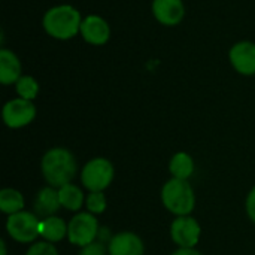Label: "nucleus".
<instances>
[{
	"label": "nucleus",
	"mask_w": 255,
	"mask_h": 255,
	"mask_svg": "<svg viewBox=\"0 0 255 255\" xmlns=\"http://www.w3.org/2000/svg\"><path fill=\"white\" fill-rule=\"evenodd\" d=\"M79 255H106V248L102 242H93L84 247Z\"/></svg>",
	"instance_id": "4be33fe9"
},
{
	"label": "nucleus",
	"mask_w": 255,
	"mask_h": 255,
	"mask_svg": "<svg viewBox=\"0 0 255 255\" xmlns=\"http://www.w3.org/2000/svg\"><path fill=\"white\" fill-rule=\"evenodd\" d=\"M247 212H248V217L251 218V221L255 223V187L250 191V194L247 197Z\"/></svg>",
	"instance_id": "5701e85b"
},
{
	"label": "nucleus",
	"mask_w": 255,
	"mask_h": 255,
	"mask_svg": "<svg viewBox=\"0 0 255 255\" xmlns=\"http://www.w3.org/2000/svg\"><path fill=\"white\" fill-rule=\"evenodd\" d=\"M172 255H200V253L196 251L194 248H179L178 251H175Z\"/></svg>",
	"instance_id": "b1692460"
},
{
	"label": "nucleus",
	"mask_w": 255,
	"mask_h": 255,
	"mask_svg": "<svg viewBox=\"0 0 255 255\" xmlns=\"http://www.w3.org/2000/svg\"><path fill=\"white\" fill-rule=\"evenodd\" d=\"M39 235L48 242H58L67 235V226L58 217H48L39 223Z\"/></svg>",
	"instance_id": "2eb2a0df"
},
{
	"label": "nucleus",
	"mask_w": 255,
	"mask_h": 255,
	"mask_svg": "<svg viewBox=\"0 0 255 255\" xmlns=\"http://www.w3.org/2000/svg\"><path fill=\"white\" fill-rule=\"evenodd\" d=\"M42 173L46 182L54 188L70 184L76 175L75 157L64 148H52L42 158Z\"/></svg>",
	"instance_id": "f03ea898"
},
{
	"label": "nucleus",
	"mask_w": 255,
	"mask_h": 255,
	"mask_svg": "<svg viewBox=\"0 0 255 255\" xmlns=\"http://www.w3.org/2000/svg\"><path fill=\"white\" fill-rule=\"evenodd\" d=\"M15 90L18 97L33 102L39 94V82L30 75H22L15 84Z\"/></svg>",
	"instance_id": "6ab92c4d"
},
{
	"label": "nucleus",
	"mask_w": 255,
	"mask_h": 255,
	"mask_svg": "<svg viewBox=\"0 0 255 255\" xmlns=\"http://www.w3.org/2000/svg\"><path fill=\"white\" fill-rule=\"evenodd\" d=\"M87 208L90 214H102L106 209V197L103 193H91L87 197Z\"/></svg>",
	"instance_id": "aec40b11"
},
{
	"label": "nucleus",
	"mask_w": 255,
	"mask_h": 255,
	"mask_svg": "<svg viewBox=\"0 0 255 255\" xmlns=\"http://www.w3.org/2000/svg\"><path fill=\"white\" fill-rule=\"evenodd\" d=\"M24 208V197L19 191L13 188H3L0 191V211L13 215L16 212H21Z\"/></svg>",
	"instance_id": "a211bd4d"
},
{
	"label": "nucleus",
	"mask_w": 255,
	"mask_h": 255,
	"mask_svg": "<svg viewBox=\"0 0 255 255\" xmlns=\"http://www.w3.org/2000/svg\"><path fill=\"white\" fill-rule=\"evenodd\" d=\"M169 170L173 175V178L187 181L193 175V172H194V163H193V160H191V157L188 154L178 152L170 160Z\"/></svg>",
	"instance_id": "dca6fc26"
},
{
	"label": "nucleus",
	"mask_w": 255,
	"mask_h": 255,
	"mask_svg": "<svg viewBox=\"0 0 255 255\" xmlns=\"http://www.w3.org/2000/svg\"><path fill=\"white\" fill-rule=\"evenodd\" d=\"M114 179V166L106 158L90 160L81 173V181L84 187L91 193H102L111 185Z\"/></svg>",
	"instance_id": "20e7f679"
},
{
	"label": "nucleus",
	"mask_w": 255,
	"mask_h": 255,
	"mask_svg": "<svg viewBox=\"0 0 255 255\" xmlns=\"http://www.w3.org/2000/svg\"><path fill=\"white\" fill-rule=\"evenodd\" d=\"M230 64L233 69L244 75L253 76L255 75V43L251 40L236 42L229 52Z\"/></svg>",
	"instance_id": "6e6552de"
},
{
	"label": "nucleus",
	"mask_w": 255,
	"mask_h": 255,
	"mask_svg": "<svg viewBox=\"0 0 255 255\" xmlns=\"http://www.w3.org/2000/svg\"><path fill=\"white\" fill-rule=\"evenodd\" d=\"M79 34L87 43L102 46L111 39V25L100 15H88L82 19Z\"/></svg>",
	"instance_id": "9d476101"
},
{
	"label": "nucleus",
	"mask_w": 255,
	"mask_h": 255,
	"mask_svg": "<svg viewBox=\"0 0 255 255\" xmlns=\"http://www.w3.org/2000/svg\"><path fill=\"white\" fill-rule=\"evenodd\" d=\"M81 12L72 4L49 7L42 18V27L48 36L57 40H69L81 33Z\"/></svg>",
	"instance_id": "f257e3e1"
},
{
	"label": "nucleus",
	"mask_w": 255,
	"mask_h": 255,
	"mask_svg": "<svg viewBox=\"0 0 255 255\" xmlns=\"http://www.w3.org/2000/svg\"><path fill=\"white\" fill-rule=\"evenodd\" d=\"M99 235V224L96 217L88 212L78 214L67 226V238L76 247H87L96 241Z\"/></svg>",
	"instance_id": "423d86ee"
},
{
	"label": "nucleus",
	"mask_w": 255,
	"mask_h": 255,
	"mask_svg": "<svg viewBox=\"0 0 255 255\" xmlns=\"http://www.w3.org/2000/svg\"><path fill=\"white\" fill-rule=\"evenodd\" d=\"M172 239L179 248H194L200 239V226L191 217H178L172 223Z\"/></svg>",
	"instance_id": "1a4fd4ad"
},
{
	"label": "nucleus",
	"mask_w": 255,
	"mask_h": 255,
	"mask_svg": "<svg viewBox=\"0 0 255 255\" xmlns=\"http://www.w3.org/2000/svg\"><path fill=\"white\" fill-rule=\"evenodd\" d=\"M58 197L63 208L69 211H79L84 203V194L79 187L67 184L61 188H58Z\"/></svg>",
	"instance_id": "f3484780"
},
{
	"label": "nucleus",
	"mask_w": 255,
	"mask_h": 255,
	"mask_svg": "<svg viewBox=\"0 0 255 255\" xmlns=\"http://www.w3.org/2000/svg\"><path fill=\"white\" fill-rule=\"evenodd\" d=\"M109 255H143V244L134 233H118L109 242Z\"/></svg>",
	"instance_id": "f8f14e48"
},
{
	"label": "nucleus",
	"mask_w": 255,
	"mask_h": 255,
	"mask_svg": "<svg viewBox=\"0 0 255 255\" xmlns=\"http://www.w3.org/2000/svg\"><path fill=\"white\" fill-rule=\"evenodd\" d=\"M25 255H58L55 247L52 244H49L48 241H43V242H36L33 244L27 254Z\"/></svg>",
	"instance_id": "412c9836"
},
{
	"label": "nucleus",
	"mask_w": 255,
	"mask_h": 255,
	"mask_svg": "<svg viewBox=\"0 0 255 255\" xmlns=\"http://www.w3.org/2000/svg\"><path fill=\"white\" fill-rule=\"evenodd\" d=\"M39 220L31 212H16L13 215H9L6 221V230L7 235L19 242V244H30L39 236Z\"/></svg>",
	"instance_id": "39448f33"
},
{
	"label": "nucleus",
	"mask_w": 255,
	"mask_h": 255,
	"mask_svg": "<svg viewBox=\"0 0 255 255\" xmlns=\"http://www.w3.org/2000/svg\"><path fill=\"white\" fill-rule=\"evenodd\" d=\"M151 10L154 18L166 27L181 24L185 16V4L182 0H152Z\"/></svg>",
	"instance_id": "9b49d317"
},
{
	"label": "nucleus",
	"mask_w": 255,
	"mask_h": 255,
	"mask_svg": "<svg viewBox=\"0 0 255 255\" xmlns=\"http://www.w3.org/2000/svg\"><path fill=\"white\" fill-rule=\"evenodd\" d=\"M0 255H6V244H4V241H0Z\"/></svg>",
	"instance_id": "393cba45"
},
{
	"label": "nucleus",
	"mask_w": 255,
	"mask_h": 255,
	"mask_svg": "<svg viewBox=\"0 0 255 255\" xmlns=\"http://www.w3.org/2000/svg\"><path fill=\"white\" fill-rule=\"evenodd\" d=\"M1 115L9 128H21L28 126L36 118V106L31 100L16 97L6 102Z\"/></svg>",
	"instance_id": "0eeeda50"
},
{
	"label": "nucleus",
	"mask_w": 255,
	"mask_h": 255,
	"mask_svg": "<svg viewBox=\"0 0 255 255\" xmlns=\"http://www.w3.org/2000/svg\"><path fill=\"white\" fill-rule=\"evenodd\" d=\"M21 70H22V66H21L18 55L7 48H1L0 49V82L3 85L16 84L18 79L22 76Z\"/></svg>",
	"instance_id": "ddd939ff"
},
{
	"label": "nucleus",
	"mask_w": 255,
	"mask_h": 255,
	"mask_svg": "<svg viewBox=\"0 0 255 255\" xmlns=\"http://www.w3.org/2000/svg\"><path fill=\"white\" fill-rule=\"evenodd\" d=\"M60 206L61 203H60L58 191L54 187L42 188L34 199V212L42 218L54 217V214L60 209Z\"/></svg>",
	"instance_id": "4468645a"
},
{
	"label": "nucleus",
	"mask_w": 255,
	"mask_h": 255,
	"mask_svg": "<svg viewBox=\"0 0 255 255\" xmlns=\"http://www.w3.org/2000/svg\"><path fill=\"white\" fill-rule=\"evenodd\" d=\"M161 200L167 211L178 217H187L194 209V191L184 179H170L161 190Z\"/></svg>",
	"instance_id": "7ed1b4c3"
}]
</instances>
